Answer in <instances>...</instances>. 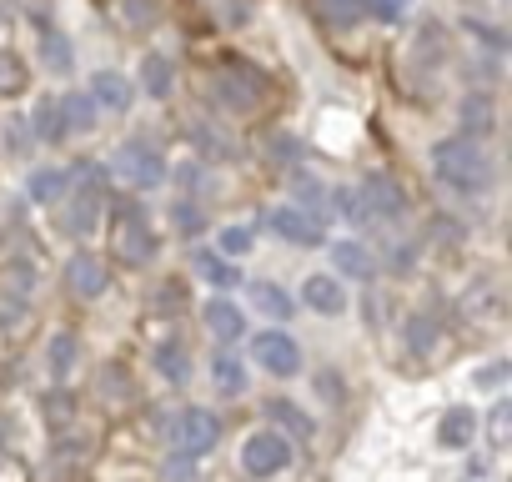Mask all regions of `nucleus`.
Returning <instances> with one entry per match:
<instances>
[{
	"label": "nucleus",
	"mask_w": 512,
	"mask_h": 482,
	"mask_svg": "<svg viewBox=\"0 0 512 482\" xmlns=\"http://www.w3.org/2000/svg\"><path fill=\"white\" fill-rule=\"evenodd\" d=\"M432 171L452 186V191H487L492 181V161L482 156V146L472 136H447L432 146Z\"/></svg>",
	"instance_id": "f257e3e1"
},
{
	"label": "nucleus",
	"mask_w": 512,
	"mask_h": 482,
	"mask_svg": "<svg viewBox=\"0 0 512 482\" xmlns=\"http://www.w3.org/2000/svg\"><path fill=\"white\" fill-rule=\"evenodd\" d=\"M111 257L121 267H146L156 257V231H151V221L136 206H121L111 216Z\"/></svg>",
	"instance_id": "f03ea898"
},
{
	"label": "nucleus",
	"mask_w": 512,
	"mask_h": 482,
	"mask_svg": "<svg viewBox=\"0 0 512 482\" xmlns=\"http://www.w3.org/2000/svg\"><path fill=\"white\" fill-rule=\"evenodd\" d=\"M106 176H121V181H131V186L151 191V186H161V181H166V161H161V151H156L151 141L131 136V141H121V146L111 151Z\"/></svg>",
	"instance_id": "7ed1b4c3"
},
{
	"label": "nucleus",
	"mask_w": 512,
	"mask_h": 482,
	"mask_svg": "<svg viewBox=\"0 0 512 482\" xmlns=\"http://www.w3.org/2000/svg\"><path fill=\"white\" fill-rule=\"evenodd\" d=\"M241 467H246L251 477H277V472H287V467H292V437L277 432V427L251 432V437L241 442Z\"/></svg>",
	"instance_id": "20e7f679"
},
{
	"label": "nucleus",
	"mask_w": 512,
	"mask_h": 482,
	"mask_svg": "<svg viewBox=\"0 0 512 482\" xmlns=\"http://www.w3.org/2000/svg\"><path fill=\"white\" fill-rule=\"evenodd\" d=\"M251 362L262 372H272V377H297L302 372V347L287 332H262V337H251Z\"/></svg>",
	"instance_id": "39448f33"
},
{
	"label": "nucleus",
	"mask_w": 512,
	"mask_h": 482,
	"mask_svg": "<svg viewBox=\"0 0 512 482\" xmlns=\"http://www.w3.org/2000/svg\"><path fill=\"white\" fill-rule=\"evenodd\" d=\"M216 101H221L226 111L246 116V111L262 106V81H256L251 71H241V66H221V71H216Z\"/></svg>",
	"instance_id": "423d86ee"
},
{
	"label": "nucleus",
	"mask_w": 512,
	"mask_h": 482,
	"mask_svg": "<svg viewBox=\"0 0 512 482\" xmlns=\"http://www.w3.org/2000/svg\"><path fill=\"white\" fill-rule=\"evenodd\" d=\"M216 442H221V417H216V412L186 407V412L176 417V447H181V452L201 457V452H211Z\"/></svg>",
	"instance_id": "0eeeda50"
},
{
	"label": "nucleus",
	"mask_w": 512,
	"mask_h": 482,
	"mask_svg": "<svg viewBox=\"0 0 512 482\" xmlns=\"http://www.w3.org/2000/svg\"><path fill=\"white\" fill-rule=\"evenodd\" d=\"M267 226L282 236V241H292V247H322V221L312 216V211H297V206H272L267 211Z\"/></svg>",
	"instance_id": "6e6552de"
},
{
	"label": "nucleus",
	"mask_w": 512,
	"mask_h": 482,
	"mask_svg": "<svg viewBox=\"0 0 512 482\" xmlns=\"http://www.w3.org/2000/svg\"><path fill=\"white\" fill-rule=\"evenodd\" d=\"M106 282H111V272H106V262H101L96 252H76V257L66 262V287H71L81 302H96V297L106 292Z\"/></svg>",
	"instance_id": "1a4fd4ad"
},
{
	"label": "nucleus",
	"mask_w": 512,
	"mask_h": 482,
	"mask_svg": "<svg viewBox=\"0 0 512 482\" xmlns=\"http://www.w3.org/2000/svg\"><path fill=\"white\" fill-rule=\"evenodd\" d=\"M86 96L96 101V111H111V116L131 111V81H126L121 71H96V76H91V91H86Z\"/></svg>",
	"instance_id": "9d476101"
},
{
	"label": "nucleus",
	"mask_w": 512,
	"mask_h": 482,
	"mask_svg": "<svg viewBox=\"0 0 512 482\" xmlns=\"http://www.w3.org/2000/svg\"><path fill=\"white\" fill-rule=\"evenodd\" d=\"M357 191H362V201H367L372 216H402V206H407V196H402V186L392 176H367Z\"/></svg>",
	"instance_id": "9b49d317"
},
{
	"label": "nucleus",
	"mask_w": 512,
	"mask_h": 482,
	"mask_svg": "<svg viewBox=\"0 0 512 482\" xmlns=\"http://www.w3.org/2000/svg\"><path fill=\"white\" fill-rule=\"evenodd\" d=\"M302 302H307L312 312H322V317H342V312H347V287H342L337 277H307Z\"/></svg>",
	"instance_id": "f8f14e48"
},
{
	"label": "nucleus",
	"mask_w": 512,
	"mask_h": 482,
	"mask_svg": "<svg viewBox=\"0 0 512 482\" xmlns=\"http://www.w3.org/2000/svg\"><path fill=\"white\" fill-rule=\"evenodd\" d=\"M332 257H337V272L352 277V282H372L377 277V257L367 252V241H337Z\"/></svg>",
	"instance_id": "ddd939ff"
},
{
	"label": "nucleus",
	"mask_w": 512,
	"mask_h": 482,
	"mask_svg": "<svg viewBox=\"0 0 512 482\" xmlns=\"http://www.w3.org/2000/svg\"><path fill=\"white\" fill-rule=\"evenodd\" d=\"M472 437H477V412H472V407H452V412H442V422H437V442H442L447 452H462Z\"/></svg>",
	"instance_id": "4468645a"
},
{
	"label": "nucleus",
	"mask_w": 512,
	"mask_h": 482,
	"mask_svg": "<svg viewBox=\"0 0 512 482\" xmlns=\"http://www.w3.org/2000/svg\"><path fill=\"white\" fill-rule=\"evenodd\" d=\"M206 332H211L216 342H236V337L246 332V317H241V307H231L226 297L206 302Z\"/></svg>",
	"instance_id": "2eb2a0df"
},
{
	"label": "nucleus",
	"mask_w": 512,
	"mask_h": 482,
	"mask_svg": "<svg viewBox=\"0 0 512 482\" xmlns=\"http://www.w3.org/2000/svg\"><path fill=\"white\" fill-rule=\"evenodd\" d=\"M96 101L86 96V91H66L61 96V121H66V131H76V136H86V131H96Z\"/></svg>",
	"instance_id": "dca6fc26"
},
{
	"label": "nucleus",
	"mask_w": 512,
	"mask_h": 482,
	"mask_svg": "<svg viewBox=\"0 0 512 482\" xmlns=\"http://www.w3.org/2000/svg\"><path fill=\"white\" fill-rule=\"evenodd\" d=\"M457 116H462L467 136H487V131L497 126V106H492V96H487V91H477V96H462Z\"/></svg>",
	"instance_id": "f3484780"
},
{
	"label": "nucleus",
	"mask_w": 512,
	"mask_h": 482,
	"mask_svg": "<svg viewBox=\"0 0 512 482\" xmlns=\"http://www.w3.org/2000/svg\"><path fill=\"white\" fill-rule=\"evenodd\" d=\"M267 417H272V427L277 432H292V437H312V417L292 402V397H272L267 402Z\"/></svg>",
	"instance_id": "a211bd4d"
},
{
	"label": "nucleus",
	"mask_w": 512,
	"mask_h": 482,
	"mask_svg": "<svg viewBox=\"0 0 512 482\" xmlns=\"http://www.w3.org/2000/svg\"><path fill=\"white\" fill-rule=\"evenodd\" d=\"M141 86H146V96L151 101H166L171 96V61L166 56H141Z\"/></svg>",
	"instance_id": "6ab92c4d"
},
{
	"label": "nucleus",
	"mask_w": 512,
	"mask_h": 482,
	"mask_svg": "<svg viewBox=\"0 0 512 482\" xmlns=\"http://www.w3.org/2000/svg\"><path fill=\"white\" fill-rule=\"evenodd\" d=\"M151 362H156V372H161L166 382H186V377H191V357H186L181 342H161V347L151 352Z\"/></svg>",
	"instance_id": "aec40b11"
},
{
	"label": "nucleus",
	"mask_w": 512,
	"mask_h": 482,
	"mask_svg": "<svg viewBox=\"0 0 512 482\" xmlns=\"http://www.w3.org/2000/svg\"><path fill=\"white\" fill-rule=\"evenodd\" d=\"M251 302L262 307L267 317H277V322H287V317H292V297H287L277 282H251Z\"/></svg>",
	"instance_id": "412c9836"
},
{
	"label": "nucleus",
	"mask_w": 512,
	"mask_h": 482,
	"mask_svg": "<svg viewBox=\"0 0 512 482\" xmlns=\"http://www.w3.org/2000/svg\"><path fill=\"white\" fill-rule=\"evenodd\" d=\"M437 337H442L437 317H427V312L407 317V347H412V357H427V352L437 347Z\"/></svg>",
	"instance_id": "4be33fe9"
},
{
	"label": "nucleus",
	"mask_w": 512,
	"mask_h": 482,
	"mask_svg": "<svg viewBox=\"0 0 512 482\" xmlns=\"http://www.w3.org/2000/svg\"><path fill=\"white\" fill-rule=\"evenodd\" d=\"M46 367H51L56 382L71 377V367H76V337H71V332H56V337H51V347H46Z\"/></svg>",
	"instance_id": "5701e85b"
},
{
	"label": "nucleus",
	"mask_w": 512,
	"mask_h": 482,
	"mask_svg": "<svg viewBox=\"0 0 512 482\" xmlns=\"http://www.w3.org/2000/svg\"><path fill=\"white\" fill-rule=\"evenodd\" d=\"M26 81H31L26 61H21L16 51L0 46V96H21V91H26Z\"/></svg>",
	"instance_id": "b1692460"
},
{
	"label": "nucleus",
	"mask_w": 512,
	"mask_h": 482,
	"mask_svg": "<svg viewBox=\"0 0 512 482\" xmlns=\"http://www.w3.org/2000/svg\"><path fill=\"white\" fill-rule=\"evenodd\" d=\"M71 181H66V171H36L31 181H26V191H31V201H41V206H51V201H61V191H66Z\"/></svg>",
	"instance_id": "393cba45"
},
{
	"label": "nucleus",
	"mask_w": 512,
	"mask_h": 482,
	"mask_svg": "<svg viewBox=\"0 0 512 482\" xmlns=\"http://www.w3.org/2000/svg\"><path fill=\"white\" fill-rule=\"evenodd\" d=\"M196 272H201L211 287H236V282H241V272H236L226 257H211V252H196Z\"/></svg>",
	"instance_id": "a878e982"
},
{
	"label": "nucleus",
	"mask_w": 512,
	"mask_h": 482,
	"mask_svg": "<svg viewBox=\"0 0 512 482\" xmlns=\"http://www.w3.org/2000/svg\"><path fill=\"white\" fill-rule=\"evenodd\" d=\"M31 136H41V141H61V136H66L61 101H41V106H36V126H31Z\"/></svg>",
	"instance_id": "bb28decb"
},
{
	"label": "nucleus",
	"mask_w": 512,
	"mask_h": 482,
	"mask_svg": "<svg viewBox=\"0 0 512 482\" xmlns=\"http://www.w3.org/2000/svg\"><path fill=\"white\" fill-rule=\"evenodd\" d=\"M66 181H76V186H81V196H101L111 176H106V166H101V161H81V166H71V171H66Z\"/></svg>",
	"instance_id": "cd10ccee"
},
{
	"label": "nucleus",
	"mask_w": 512,
	"mask_h": 482,
	"mask_svg": "<svg viewBox=\"0 0 512 482\" xmlns=\"http://www.w3.org/2000/svg\"><path fill=\"white\" fill-rule=\"evenodd\" d=\"M91 226H96V196H71V206H66V231H71V236H91Z\"/></svg>",
	"instance_id": "c85d7f7f"
},
{
	"label": "nucleus",
	"mask_w": 512,
	"mask_h": 482,
	"mask_svg": "<svg viewBox=\"0 0 512 482\" xmlns=\"http://www.w3.org/2000/svg\"><path fill=\"white\" fill-rule=\"evenodd\" d=\"M41 56H46V66L51 71H71V41L61 36V31H41Z\"/></svg>",
	"instance_id": "c756f323"
},
{
	"label": "nucleus",
	"mask_w": 512,
	"mask_h": 482,
	"mask_svg": "<svg viewBox=\"0 0 512 482\" xmlns=\"http://www.w3.org/2000/svg\"><path fill=\"white\" fill-rule=\"evenodd\" d=\"M216 252L231 262V257H246L251 252V226H221L216 231Z\"/></svg>",
	"instance_id": "7c9ffc66"
},
{
	"label": "nucleus",
	"mask_w": 512,
	"mask_h": 482,
	"mask_svg": "<svg viewBox=\"0 0 512 482\" xmlns=\"http://www.w3.org/2000/svg\"><path fill=\"white\" fill-rule=\"evenodd\" d=\"M211 377H216V387H221V392H231V397L246 387V372H241V362H236V357H226V352L211 362Z\"/></svg>",
	"instance_id": "2f4dec72"
},
{
	"label": "nucleus",
	"mask_w": 512,
	"mask_h": 482,
	"mask_svg": "<svg viewBox=\"0 0 512 482\" xmlns=\"http://www.w3.org/2000/svg\"><path fill=\"white\" fill-rule=\"evenodd\" d=\"M312 11H317L322 21L347 26V21H357V16H362V0H312Z\"/></svg>",
	"instance_id": "473e14b6"
},
{
	"label": "nucleus",
	"mask_w": 512,
	"mask_h": 482,
	"mask_svg": "<svg viewBox=\"0 0 512 482\" xmlns=\"http://www.w3.org/2000/svg\"><path fill=\"white\" fill-rule=\"evenodd\" d=\"M171 221H176V231L196 236V231L206 226V211H201V206H191V201H176V206H171Z\"/></svg>",
	"instance_id": "72a5a7b5"
},
{
	"label": "nucleus",
	"mask_w": 512,
	"mask_h": 482,
	"mask_svg": "<svg viewBox=\"0 0 512 482\" xmlns=\"http://www.w3.org/2000/svg\"><path fill=\"white\" fill-rule=\"evenodd\" d=\"M412 0H362V16H377V21H402Z\"/></svg>",
	"instance_id": "f704fd0d"
},
{
	"label": "nucleus",
	"mask_w": 512,
	"mask_h": 482,
	"mask_svg": "<svg viewBox=\"0 0 512 482\" xmlns=\"http://www.w3.org/2000/svg\"><path fill=\"white\" fill-rule=\"evenodd\" d=\"M337 211L347 216V221H367L372 211H367V201H362V191H352V186H342L337 191Z\"/></svg>",
	"instance_id": "c9c22d12"
},
{
	"label": "nucleus",
	"mask_w": 512,
	"mask_h": 482,
	"mask_svg": "<svg viewBox=\"0 0 512 482\" xmlns=\"http://www.w3.org/2000/svg\"><path fill=\"white\" fill-rule=\"evenodd\" d=\"M6 287H11L16 297H26V292L36 287V267H26V262H16V267H6Z\"/></svg>",
	"instance_id": "e433bc0d"
},
{
	"label": "nucleus",
	"mask_w": 512,
	"mask_h": 482,
	"mask_svg": "<svg viewBox=\"0 0 512 482\" xmlns=\"http://www.w3.org/2000/svg\"><path fill=\"white\" fill-rule=\"evenodd\" d=\"M502 382H507V362H492V367L472 372V387H482V392H492V387H502Z\"/></svg>",
	"instance_id": "4c0bfd02"
},
{
	"label": "nucleus",
	"mask_w": 512,
	"mask_h": 482,
	"mask_svg": "<svg viewBox=\"0 0 512 482\" xmlns=\"http://www.w3.org/2000/svg\"><path fill=\"white\" fill-rule=\"evenodd\" d=\"M6 141H11V151H26V146H31V121L11 116V121H6Z\"/></svg>",
	"instance_id": "58836bf2"
},
{
	"label": "nucleus",
	"mask_w": 512,
	"mask_h": 482,
	"mask_svg": "<svg viewBox=\"0 0 512 482\" xmlns=\"http://www.w3.org/2000/svg\"><path fill=\"white\" fill-rule=\"evenodd\" d=\"M126 16H131L136 26H146V21H156V0H126Z\"/></svg>",
	"instance_id": "ea45409f"
},
{
	"label": "nucleus",
	"mask_w": 512,
	"mask_h": 482,
	"mask_svg": "<svg viewBox=\"0 0 512 482\" xmlns=\"http://www.w3.org/2000/svg\"><path fill=\"white\" fill-rule=\"evenodd\" d=\"M492 447H507V402L492 407Z\"/></svg>",
	"instance_id": "a19ab883"
},
{
	"label": "nucleus",
	"mask_w": 512,
	"mask_h": 482,
	"mask_svg": "<svg viewBox=\"0 0 512 482\" xmlns=\"http://www.w3.org/2000/svg\"><path fill=\"white\" fill-rule=\"evenodd\" d=\"M467 31L482 41V46H492V51H502V31H492V26H482V21H467Z\"/></svg>",
	"instance_id": "79ce46f5"
}]
</instances>
